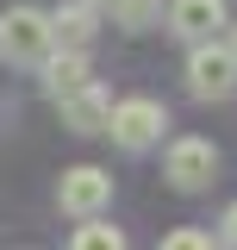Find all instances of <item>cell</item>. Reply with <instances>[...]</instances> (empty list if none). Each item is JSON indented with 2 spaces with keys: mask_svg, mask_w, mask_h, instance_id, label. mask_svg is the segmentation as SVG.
<instances>
[{
  "mask_svg": "<svg viewBox=\"0 0 237 250\" xmlns=\"http://www.w3.org/2000/svg\"><path fill=\"white\" fill-rule=\"evenodd\" d=\"M50 50H57L50 13H38V6H6V13H0V62H13V69H38Z\"/></svg>",
  "mask_w": 237,
  "mask_h": 250,
  "instance_id": "obj_1",
  "label": "cell"
},
{
  "mask_svg": "<svg viewBox=\"0 0 237 250\" xmlns=\"http://www.w3.org/2000/svg\"><path fill=\"white\" fill-rule=\"evenodd\" d=\"M187 94L194 100H231L237 94V57L225 44V31L218 38H200L187 50Z\"/></svg>",
  "mask_w": 237,
  "mask_h": 250,
  "instance_id": "obj_2",
  "label": "cell"
},
{
  "mask_svg": "<svg viewBox=\"0 0 237 250\" xmlns=\"http://www.w3.org/2000/svg\"><path fill=\"white\" fill-rule=\"evenodd\" d=\"M162 182L175 188V194H206L218 182V150H212V138H175L169 150H162Z\"/></svg>",
  "mask_w": 237,
  "mask_h": 250,
  "instance_id": "obj_3",
  "label": "cell"
},
{
  "mask_svg": "<svg viewBox=\"0 0 237 250\" xmlns=\"http://www.w3.org/2000/svg\"><path fill=\"white\" fill-rule=\"evenodd\" d=\"M162 125H169V106L150 94H131V100H113L106 131H113L118 150H150V144H162Z\"/></svg>",
  "mask_w": 237,
  "mask_h": 250,
  "instance_id": "obj_4",
  "label": "cell"
},
{
  "mask_svg": "<svg viewBox=\"0 0 237 250\" xmlns=\"http://www.w3.org/2000/svg\"><path fill=\"white\" fill-rule=\"evenodd\" d=\"M57 207L69 219H94V213H106L113 207V175L100 169V163H75V169H62V182H57Z\"/></svg>",
  "mask_w": 237,
  "mask_h": 250,
  "instance_id": "obj_5",
  "label": "cell"
},
{
  "mask_svg": "<svg viewBox=\"0 0 237 250\" xmlns=\"http://www.w3.org/2000/svg\"><path fill=\"white\" fill-rule=\"evenodd\" d=\"M38 69H44V94H50V100H62V94H75V88H88V82H94V57H88V50H75V44H57Z\"/></svg>",
  "mask_w": 237,
  "mask_h": 250,
  "instance_id": "obj_6",
  "label": "cell"
},
{
  "mask_svg": "<svg viewBox=\"0 0 237 250\" xmlns=\"http://www.w3.org/2000/svg\"><path fill=\"white\" fill-rule=\"evenodd\" d=\"M169 31L181 44H200L225 31V0H169Z\"/></svg>",
  "mask_w": 237,
  "mask_h": 250,
  "instance_id": "obj_7",
  "label": "cell"
},
{
  "mask_svg": "<svg viewBox=\"0 0 237 250\" xmlns=\"http://www.w3.org/2000/svg\"><path fill=\"white\" fill-rule=\"evenodd\" d=\"M57 106H62V125H69V131H81V138L106 131V119H113V94L100 88V82H88V88H75V94H62Z\"/></svg>",
  "mask_w": 237,
  "mask_h": 250,
  "instance_id": "obj_8",
  "label": "cell"
},
{
  "mask_svg": "<svg viewBox=\"0 0 237 250\" xmlns=\"http://www.w3.org/2000/svg\"><path fill=\"white\" fill-rule=\"evenodd\" d=\"M100 25H106V13H100L94 0H69V6H57V13H50V31H57V44H75V50H88Z\"/></svg>",
  "mask_w": 237,
  "mask_h": 250,
  "instance_id": "obj_9",
  "label": "cell"
},
{
  "mask_svg": "<svg viewBox=\"0 0 237 250\" xmlns=\"http://www.w3.org/2000/svg\"><path fill=\"white\" fill-rule=\"evenodd\" d=\"M106 19L118 31H150L162 25V0H106Z\"/></svg>",
  "mask_w": 237,
  "mask_h": 250,
  "instance_id": "obj_10",
  "label": "cell"
},
{
  "mask_svg": "<svg viewBox=\"0 0 237 250\" xmlns=\"http://www.w3.org/2000/svg\"><path fill=\"white\" fill-rule=\"evenodd\" d=\"M69 244H75V250H125V231H118V225H100V213H94V219L75 225Z\"/></svg>",
  "mask_w": 237,
  "mask_h": 250,
  "instance_id": "obj_11",
  "label": "cell"
},
{
  "mask_svg": "<svg viewBox=\"0 0 237 250\" xmlns=\"http://www.w3.org/2000/svg\"><path fill=\"white\" fill-rule=\"evenodd\" d=\"M212 238L206 231H169V238H162V250H206Z\"/></svg>",
  "mask_w": 237,
  "mask_h": 250,
  "instance_id": "obj_12",
  "label": "cell"
},
{
  "mask_svg": "<svg viewBox=\"0 0 237 250\" xmlns=\"http://www.w3.org/2000/svg\"><path fill=\"white\" fill-rule=\"evenodd\" d=\"M218 244H237V200L225 207V219H218Z\"/></svg>",
  "mask_w": 237,
  "mask_h": 250,
  "instance_id": "obj_13",
  "label": "cell"
},
{
  "mask_svg": "<svg viewBox=\"0 0 237 250\" xmlns=\"http://www.w3.org/2000/svg\"><path fill=\"white\" fill-rule=\"evenodd\" d=\"M225 44H231V57H237V19H225Z\"/></svg>",
  "mask_w": 237,
  "mask_h": 250,
  "instance_id": "obj_14",
  "label": "cell"
},
{
  "mask_svg": "<svg viewBox=\"0 0 237 250\" xmlns=\"http://www.w3.org/2000/svg\"><path fill=\"white\" fill-rule=\"evenodd\" d=\"M94 6H100V13H106V0H94Z\"/></svg>",
  "mask_w": 237,
  "mask_h": 250,
  "instance_id": "obj_15",
  "label": "cell"
}]
</instances>
